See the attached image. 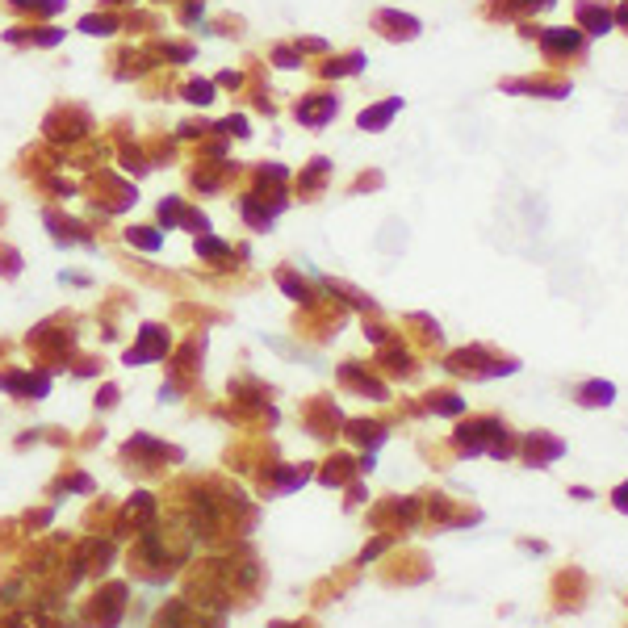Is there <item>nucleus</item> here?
<instances>
[{
  "instance_id": "1",
  "label": "nucleus",
  "mask_w": 628,
  "mask_h": 628,
  "mask_svg": "<svg viewBox=\"0 0 628 628\" xmlns=\"http://www.w3.org/2000/svg\"><path fill=\"white\" fill-rule=\"evenodd\" d=\"M159 348H168V339H163L155 327H143V348H134L126 360H130V365H134V360H138V365H143V360H155V352H159Z\"/></svg>"
},
{
  "instance_id": "5",
  "label": "nucleus",
  "mask_w": 628,
  "mask_h": 628,
  "mask_svg": "<svg viewBox=\"0 0 628 628\" xmlns=\"http://www.w3.org/2000/svg\"><path fill=\"white\" fill-rule=\"evenodd\" d=\"M189 96H193V101H210V84H193Z\"/></svg>"
},
{
  "instance_id": "3",
  "label": "nucleus",
  "mask_w": 628,
  "mask_h": 628,
  "mask_svg": "<svg viewBox=\"0 0 628 628\" xmlns=\"http://www.w3.org/2000/svg\"><path fill=\"white\" fill-rule=\"evenodd\" d=\"M587 390H591V394H578L583 402H612V386H608V381H591Z\"/></svg>"
},
{
  "instance_id": "4",
  "label": "nucleus",
  "mask_w": 628,
  "mask_h": 628,
  "mask_svg": "<svg viewBox=\"0 0 628 628\" xmlns=\"http://www.w3.org/2000/svg\"><path fill=\"white\" fill-rule=\"evenodd\" d=\"M130 243H138V247H151V251H155V247H159V235H155V231H130Z\"/></svg>"
},
{
  "instance_id": "2",
  "label": "nucleus",
  "mask_w": 628,
  "mask_h": 628,
  "mask_svg": "<svg viewBox=\"0 0 628 628\" xmlns=\"http://www.w3.org/2000/svg\"><path fill=\"white\" fill-rule=\"evenodd\" d=\"M394 109H398V101H386L381 109H373V113H365V117H360V126H365V130H381V126H386V117H390Z\"/></svg>"
}]
</instances>
